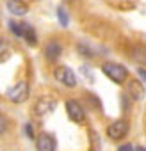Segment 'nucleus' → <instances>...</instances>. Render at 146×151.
Masks as SVG:
<instances>
[{
    "label": "nucleus",
    "instance_id": "6",
    "mask_svg": "<svg viewBox=\"0 0 146 151\" xmlns=\"http://www.w3.org/2000/svg\"><path fill=\"white\" fill-rule=\"evenodd\" d=\"M36 147L38 151H55V139L50 133H41L36 139Z\"/></svg>",
    "mask_w": 146,
    "mask_h": 151
},
{
    "label": "nucleus",
    "instance_id": "15",
    "mask_svg": "<svg viewBox=\"0 0 146 151\" xmlns=\"http://www.w3.org/2000/svg\"><path fill=\"white\" fill-rule=\"evenodd\" d=\"M79 50H80V53H84L86 57H89V55H91V50H87L84 45H80V46H79Z\"/></svg>",
    "mask_w": 146,
    "mask_h": 151
},
{
    "label": "nucleus",
    "instance_id": "7",
    "mask_svg": "<svg viewBox=\"0 0 146 151\" xmlns=\"http://www.w3.org/2000/svg\"><path fill=\"white\" fill-rule=\"evenodd\" d=\"M61 53H62V46L57 43V41H52V43H48L46 45V48H45V55H46V59L48 60H57L59 57H61Z\"/></svg>",
    "mask_w": 146,
    "mask_h": 151
},
{
    "label": "nucleus",
    "instance_id": "2",
    "mask_svg": "<svg viewBox=\"0 0 146 151\" xmlns=\"http://www.w3.org/2000/svg\"><path fill=\"white\" fill-rule=\"evenodd\" d=\"M126 133H128V123L123 121V119H118V121H114L107 126V135L112 140H121Z\"/></svg>",
    "mask_w": 146,
    "mask_h": 151
},
{
    "label": "nucleus",
    "instance_id": "12",
    "mask_svg": "<svg viewBox=\"0 0 146 151\" xmlns=\"http://www.w3.org/2000/svg\"><path fill=\"white\" fill-rule=\"evenodd\" d=\"M57 16H59V22L62 27H68V14H66V9L64 7H59L57 9Z\"/></svg>",
    "mask_w": 146,
    "mask_h": 151
},
{
    "label": "nucleus",
    "instance_id": "8",
    "mask_svg": "<svg viewBox=\"0 0 146 151\" xmlns=\"http://www.w3.org/2000/svg\"><path fill=\"white\" fill-rule=\"evenodd\" d=\"M55 109V101L50 100V98H41L38 103H36V114L38 116H45L48 112H52Z\"/></svg>",
    "mask_w": 146,
    "mask_h": 151
},
{
    "label": "nucleus",
    "instance_id": "11",
    "mask_svg": "<svg viewBox=\"0 0 146 151\" xmlns=\"http://www.w3.org/2000/svg\"><path fill=\"white\" fill-rule=\"evenodd\" d=\"M22 29H23V37L27 39V43L29 45H36V32H34V29L29 25V23H22Z\"/></svg>",
    "mask_w": 146,
    "mask_h": 151
},
{
    "label": "nucleus",
    "instance_id": "4",
    "mask_svg": "<svg viewBox=\"0 0 146 151\" xmlns=\"http://www.w3.org/2000/svg\"><path fill=\"white\" fill-rule=\"evenodd\" d=\"M55 78H57L61 84H64L66 87H75V84H77L75 73H73L68 66H61V68L55 69Z\"/></svg>",
    "mask_w": 146,
    "mask_h": 151
},
{
    "label": "nucleus",
    "instance_id": "16",
    "mask_svg": "<svg viewBox=\"0 0 146 151\" xmlns=\"http://www.w3.org/2000/svg\"><path fill=\"white\" fill-rule=\"evenodd\" d=\"M118 151H134V147H132V144H125V146H121Z\"/></svg>",
    "mask_w": 146,
    "mask_h": 151
},
{
    "label": "nucleus",
    "instance_id": "1",
    "mask_svg": "<svg viewBox=\"0 0 146 151\" xmlns=\"http://www.w3.org/2000/svg\"><path fill=\"white\" fill-rule=\"evenodd\" d=\"M102 69H103V73L107 75V77L112 82H116V84H123L126 80V77H128L126 68L121 66V64H116V62H105L102 66Z\"/></svg>",
    "mask_w": 146,
    "mask_h": 151
},
{
    "label": "nucleus",
    "instance_id": "13",
    "mask_svg": "<svg viewBox=\"0 0 146 151\" xmlns=\"http://www.w3.org/2000/svg\"><path fill=\"white\" fill-rule=\"evenodd\" d=\"M9 29H11V30H13L16 36L23 37V29H22V23H18V25H16L14 22H11V23H9Z\"/></svg>",
    "mask_w": 146,
    "mask_h": 151
},
{
    "label": "nucleus",
    "instance_id": "18",
    "mask_svg": "<svg viewBox=\"0 0 146 151\" xmlns=\"http://www.w3.org/2000/svg\"><path fill=\"white\" fill-rule=\"evenodd\" d=\"M135 151H146V149H144V147H141V146H139V147H135Z\"/></svg>",
    "mask_w": 146,
    "mask_h": 151
},
{
    "label": "nucleus",
    "instance_id": "14",
    "mask_svg": "<svg viewBox=\"0 0 146 151\" xmlns=\"http://www.w3.org/2000/svg\"><path fill=\"white\" fill-rule=\"evenodd\" d=\"M25 133H27V137H30V139L34 137V128H32V124H30V123H27V124H25Z\"/></svg>",
    "mask_w": 146,
    "mask_h": 151
},
{
    "label": "nucleus",
    "instance_id": "5",
    "mask_svg": "<svg viewBox=\"0 0 146 151\" xmlns=\"http://www.w3.org/2000/svg\"><path fill=\"white\" fill-rule=\"evenodd\" d=\"M66 112H68L69 119H71V121H75V123H82L84 117H86L84 109H82L80 103L75 101V100H68V101H66Z\"/></svg>",
    "mask_w": 146,
    "mask_h": 151
},
{
    "label": "nucleus",
    "instance_id": "9",
    "mask_svg": "<svg viewBox=\"0 0 146 151\" xmlns=\"http://www.w3.org/2000/svg\"><path fill=\"white\" fill-rule=\"evenodd\" d=\"M128 94H130L134 100H141V98L144 96V87H142V84L137 82V80L128 82Z\"/></svg>",
    "mask_w": 146,
    "mask_h": 151
},
{
    "label": "nucleus",
    "instance_id": "10",
    "mask_svg": "<svg viewBox=\"0 0 146 151\" xmlns=\"http://www.w3.org/2000/svg\"><path fill=\"white\" fill-rule=\"evenodd\" d=\"M7 9L13 14H16V16H23L27 13V6L22 2V0H9V2H7Z\"/></svg>",
    "mask_w": 146,
    "mask_h": 151
},
{
    "label": "nucleus",
    "instance_id": "17",
    "mask_svg": "<svg viewBox=\"0 0 146 151\" xmlns=\"http://www.w3.org/2000/svg\"><path fill=\"white\" fill-rule=\"evenodd\" d=\"M137 73H139V75H141V78H142V80H144V82H146V69H142V68H141V69H139V71H137Z\"/></svg>",
    "mask_w": 146,
    "mask_h": 151
},
{
    "label": "nucleus",
    "instance_id": "3",
    "mask_svg": "<svg viewBox=\"0 0 146 151\" xmlns=\"http://www.w3.org/2000/svg\"><path fill=\"white\" fill-rule=\"evenodd\" d=\"M7 98L13 101V103H22L29 98V86L27 82H18L14 87H11L7 91Z\"/></svg>",
    "mask_w": 146,
    "mask_h": 151
}]
</instances>
